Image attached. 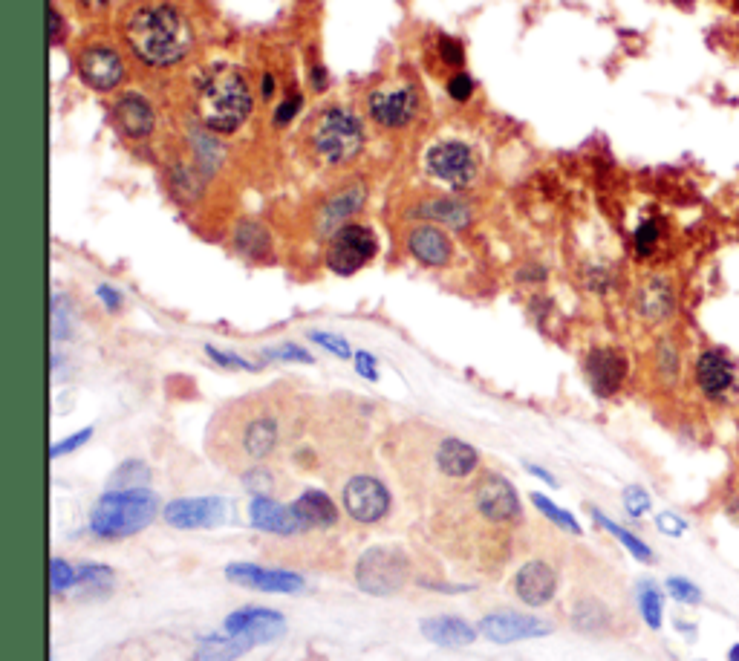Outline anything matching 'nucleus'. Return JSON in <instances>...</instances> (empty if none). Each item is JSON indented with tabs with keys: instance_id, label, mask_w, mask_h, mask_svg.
Wrapping results in <instances>:
<instances>
[{
	"instance_id": "obj_1",
	"label": "nucleus",
	"mask_w": 739,
	"mask_h": 661,
	"mask_svg": "<svg viewBox=\"0 0 739 661\" xmlns=\"http://www.w3.org/2000/svg\"><path fill=\"white\" fill-rule=\"evenodd\" d=\"M295 425V407L281 387L249 393L220 407L205 431V451L229 471H249L283 448Z\"/></svg>"
},
{
	"instance_id": "obj_2",
	"label": "nucleus",
	"mask_w": 739,
	"mask_h": 661,
	"mask_svg": "<svg viewBox=\"0 0 739 661\" xmlns=\"http://www.w3.org/2000/svg\"><path fill=\"white\" fill-rule=\"evenodd\" d=\"M125 44L139 64L171 70L194 50V32L177 6L145 3L136 6L125 21Z\"/></svg>"
},
{
	"instance_id": "obj_3",
	"label": "nucleus",
	"mask_w": 739,
	"mask_h": 661,
	"mask_svg": "<svg viewBox=\"0 0 739 661\" xmlns=\"http://www.w3.org/2000/svg\"><path fill=\"white\" fill-rule=\"evenodd\" d=\"M252 87L231 64H214L197 81V116L203 128L214 133H234L252 116Z\"/></svg>"
},
{
	"instance_id": "obj_4",
	"label": "nucleus",
	"mask_w": 739,
	"mask_h": 661,
	"mask_svg": "<svg viewBox=\"0 0 739 661\" xmlns=\"http://www.w3.org/2000/svg\"><path fill=\"white\" fill-rule=\"evenodd\" d=\"M306 151L327 168H344L364 151V125L344 104H327L306 125Z\"/></svg>"
},
{
	"instance_id": "obj_5",
	"label": "nucleus",
	"mask_w": 739,
	"mask_h": 661,
	"mask_svg": "<svg viewBox=\"0 0 739 661\" xmlns=\"http://www.w3.org/2000/svg\"><path fill=\"white\" fill-rule=\"evenodd\" d=\"M162 511V503L153 488H125L104 491L90 511V532L102 540H125L145 532Z\"/></svg>"
},
{
	"instance_id": "obj_6",
	"label": "nucleus",
	"mask_w": 739,
	"mask_h": 661,
	"mask_svg": "<svg viewBox=\"0 0 739 661\" xmlns=\"http://www.w3.org/2000/svg\"><path fill=\"white\" fill-rule=\"evenodd\" d=\"M353 578L364 595L390 598L408 586L410 558L399 546H370L358 555Z\"/></svg>"
},
{
	"instance_id": "obj_7",
	"label": "nucleus",
	"mask_w": 739,
	"mask_h": 661,
	"mask_svg": "<svg viewBox=\"0 0 739 661\" xmlns=\"http://www.w3.org/2000/svg\"><path fill=\"white\" fill-rule=\"evenodd\" d=\"M693 390L702 402L728 407L739 402V361L722 347H705L693 358Z\"/></svg>"
},
{
	"instance_id": "obj_8",
	"label": "nucleus",
	"mask_w": 739,
	"mask_h": 661,
	"mask_svg": "<svg viewBox=\"0 0 739 661\" xmlns=\"http://www.w3.org/2000/svg\"><path fill=\"white\" fill-rule=\"evenodd\" d=\"M468 503L474 514L488 523V526H514L520 517H523V506H520V497H517V488L511 480H506L503 474H480L474 483H471V491H468Z\"/></svg>"
},
{
	"instance_id": "obj_9",
	"label": "nucleus",
	"mask_w": 739,
	"mask_h": 661,
	"mask_svg": "<svg viewBox=\"0 0 739 661\" xmlns=\"http://www.w3.org/2000/svg\"><path fill=\"white\" fill-rule=\"evenodd\" d=\"M379 252V237L376 231L358 223H347L327 240V266L335 275L350 278L361 272Z\"/></svg>"
},
{
	"instance_id": "obj_10",
	"label": "nucleus",
	"mask_w": 739,
	"mask_h": 661,
	"mask_svg": "<svg viewBox=\"0 0 739 661\" xmlns=\"http://www.w3.org/2000/svg\"><path fill=\"white\" fill-rule=\"evenodd\" d=\"M425 171L436 182H442V185H448L454 191H462V188L474 185L480 165H477V153L471 151L465 142L442 139V142L431 145L428 153H425Z\"/></svg>"
},
{
	"instance_id": "obj_11",
	"label": "nucleus",
	"mask_w": 739,
	"mask_h": 661,
	"mask_svg": "<svg viewBox=\"0 0 739 661\" xmlns=\"http://www.w3.org/2000/svg\"><path fill=\"white\" fill-rule=\"evenodd\" d=\"M341 509L347 511L361 526H373L384 520L393 509L390 488L373 474H353L341 485Z\"/></svg>"
},
{
	"instance_id": "obj_12",
	"label": "nucleus",
	"mask_w": 739,
	"mask_h": 661,
	"mask_svg": "<svg viewBox=\"0 0 739 661\" xmlns=\"http://www.w3.org/2000/svg\"><path fill=\"white\" fill-rule=\"evenodd\" d=\"M419 107H422V96L410 81L384 84V87H376L373 93H367L370 119L387 130L408 128L410 122L419 116Z\"/></svg>"
},
{
	"instance_id": "obj_13",
	"label": "nucleus",
	"mask_w": 739,
	"mask_h": 661,
	"mask_svg": "<svg viewBox=\"0 0 739 661\" xmlns=\"http://www.w3.org/2000/svg\"><path fill=\"white\" fill-rule=\"evenodd\" d=\"M226 578L231 584L255 592H269V595H298L304 592L306 581L292 572V569H275L263 563H249V560H234L226 566Z\"/></svg>"
},
{
	"instance_id": "obj_14",
	"label": "nucleus",
	"mask_w": 739,
	"mask_h": 661,
	"mask_svg": "<svg viewBox=\"0 0 739 661\" xmlns=\"http://www.w3.org/2000/svg\"><path fill=\"white\" fill-rule=\"evenodd\" d=\"M229 514V503L223 497H179L162 509V520L177 532H200L217 529Z\"/></svg>"
},
{
	"instance_id": "obj_15",
	"label": "nucleus",
	"mask_w": 739,
	"mask_h": 661,
	"mask_svg": "<svg viewBox=\"0 0 739 661\" xmlns=\"http://www.w3.org/2000/svg\"><path fill=\"white\" fill-rule=\"evenodd\" d=\"M552 633L555 627L549 621L517 610H494L480 621V636L488 638L491 644H514L529 638H546Z\"/></svg>"
},
{
	"instance_id": "obj_16",
	"label": "nucleus",
	"mask_w": 739,
	"mask_h": 661,
	"mask_svg": "<svg viewBox=\"0 0 739 661\" xmlns=\"http://www.w3.org/2000/svg\"><path fill=\"white\" fill-rule=\"evenodd\" d=\"M76 67L81 81L90 90H96V93L116 90L122 84V78H125V61H122L119 50L110 47V44H90V47H84V50L78 52Z\"/></svg>"
},
{
	"instance_id": "obj_17",
	"label": "nucleus",
	"mask_w": 739,
	"mask_h": 661,
	"mask_svg": "<svg viewBox=\"0 0 739 661\" xmlns=\"http://www.w3.org/2000/svg\"><path fill=\"white\" fill-rule=\"evenodd\" d=\"M364 200H367V188L358 179L341 185L338 191H332L330 197L321 203L318 214H315V234L324 237V240H330L335 231L344 229L358 211L364 208Z\"/></svg>"
},
{
	"instance_id": "obj_18",
	"label": "nucleus",
	"mask_w": 739,
	"mask_h": 661,
	"mask_svg": "<svg viewBox=\"0 0 739 661\" xmlns=\"http://www.w3.org/2000/svg\"><path fill=\"white\" fill-rule=\"evenodd\" d=\"M223 633L257 636L263 644H269L286 633V615L272 607H240L223 618Z\"/></svg>"
},
{
	"instance_id": "obj_19",
	"label": "nucleus",
	"mask_w": 739,
	"mask_h": 661,
	"mask_svg": "<svg viewBox=\"0 0 739 661\" xmlns=\"http://www.w3.org/2000/svg\"><path fill=\"white\" fill-rule=\"evenodd\" d=\"M558 592V572L549 560H526L514 575V595L526 607H546Z\"/></svg>"
},
{
	"instance_id": "obj_20",
	"label": "nucleus",
	"mask_w": 739,
	"mask_h": 661,
	"mask_svg": "<svg viewBox=\"0 0 739 661\" xmlns=\"http://www.w3.org/2000/svg\"><path fill=\"white\" fill-rule=\"evenodd\" d=\"M434 468L448 483H465L477 474L480 454L474 445H468L459 436H442L434 448Z\"/></svg>"
},
{
	"instance_id": "obj_21",
	"label": "nucleus",
	"mask_w": 739,
	"mask_h": 661,
	"mask_svg": "<svg viewBox=\"0 0 739 661\" xmlns=\"http://www.w3.org/2000/svg\"><path fill=\"white\" fill-rule=\"evenodd\" d=\"M636 309L641 321L650 327H662L676 315V286L667 275H650L641 280L636 292Z\"/></svg>"
},
{
	"instance_id": "obj_22",
	"label": "nucleus",
	"mask_w": 739,
	"mask_h": 661,
	"mask_svg": "<svg viewBox=\"0 0 739 661\" xmlns=\"http://www.w3.org/2000/svg\"><path fill=\"white\" fill-rule=\"evenodd\" d=\"M249 523L257 532L278 534V537H295V534H306L301 517L292 511V506H283L272 497H252L249 503Z\"/></svg>"
},
{
	"instance_id": "obj_23",
	"label": "nucleus",
	"mask_w": 739,
	"mask_h": 661,
	"mask_svg": "<svg viewBox=\"0 0 739 661\" xmlns=\"http://www.w3.org/2000/svg\"><path fill=\"white\" fill-rule=\"evenodd\" d=\"M113 122L122 136L128 139H148L156 128V113H153V104L139 96V93H122L116 102H113Z\"/></svg>"
},
{
	"instance_id": "obj_24",
	"label": "nucleus",
	"mask_w": 739,
	"mask_h": 661,
	"mask_svg": "<svg viewBox=\"0 0 739 661\" xmlns=\"http://www.w3.org/2000/svg\"><path fill=\"white\" fill-rule=\"evenodd\" d=\"M408 252L419 263L425 266H434V269H442L451 263L454 257V243L448 237V231L442 226H434V223H425V226H413L408 231Z\"/></svg>"
},
{
	"instance_id": "obj_25",
	"label": "nucleus",
	"mask_w": 739,
	"mask_h": 661,
	"mask_svg": "<svg viewBox=\"0 0 739 661\" xmlns=\"http://www.w3.org/2000/svg\"><path fill=\"white\" fill-rule=\"evenodd\" d=\"M587 379L598 396H615L627 379V356L612 347L592 350L587 356Z\"/></svg>"
},
{
	"instance_id": "obj_26",
	"label": "nucleus",
	"mask_w": 739,
	"mask_h": 661,
	"mask_svg": "<svg viewBox=\"0 0 739 661\" xmlns=\"http://www.w3.org/2000/svg\"><path fill=\"white\" fill-rule=\"evenodd\" d=\"M419 633L425 641H431L434 647H445V650H459V647H471L477 636H480V627L468 624L465 618L459 615H434V618H425L419 624Z\"/></svg>"
},
{
	"instance_id": "obj_27",
	"label": "nucleus",
	"mask_w": 739,
	"mask_h": 661,
	"mask_svg": "<svg viewBox=\"0 0 739 661\" xmlns=\"http://www.w3.org/2000/svg\"><path fill=\"white\" fill-rule=\"evenodd\" d=\"M263 641L257 636H229V633H208L197 638L194 647V661H237L243 659L249 650L260 647Z\"/></svg>"
},
{
	"instance_id": "obj_28",
	"label": "nucleus",
	"mask_w": 739,
	"mask_h": 661,
	"mask_svg": "<svg viewBox=\"0 0 739 661\" xmlns=\"http://www.w3.org/2000/svg\"><path fill=\"white\" fill-rule=\"evenodd\" d=\"M289 506L301 517L306 532L332 529L338 523V506H335L330 494H324L321 488H306V491H301V497H295Z\"/></svg>"
},
{
	"instance_id": "obj_29",
	"label": "nucleus",
	"mask_w": 739,
	"mask_h": 661,
	"mask_svg": "<svg viewBox=\"0 0 739 661\" xmlns=\"http://www.w3.org/2000/svg\"><path fill=\"white\" fill-rule=\"evenodd\" d=\"M413 217L448 226V229H465L471 223V205L462 203L457 197H428L413 208Z\"/></svg>"
},
{
	"instance_id": "obj_30",
	"label": "nucleus",
	"mask_w": 739,
	"mask_h": 661,
	"mask_svg": "<svg viewBox=\"0 0 739 661\" xmlns=\"http://www.w3.org/2000/svg\"><path fill=\"white\" fill-rule=\"evenodd\" d=\"M572 627L578 630V633H607L612 627V612L610 607L601 601V598H595V595H587V598H578L575 604H572Z\"/></svg>"
},
{
	"instance_id": "obj_31",
	"label": "nucleus",
	"mask_w": 739,
	"mask_h": 661,
	"mask_svg": "<svg viewBox=\"0 0 739 661\" xmlns=\"http://www.w3.org/2000/svg\"><path fill=\"white\" fill-rule=\"evenodd\" d=\"M587 509H589V514H592V520H595L604 532H610L612 537H615V540H618V543H621V546L633 555V558L641 560V563H656V558H653V549H650V546H647L638 534H633L630 529H624V526H618L615 520H610L604 511L595 509V506H587Z\"/></svg>"
},
{
	"instance_id": "obj_32",
	"label": "nucleus",
	"mask_w": 739,
	"mask_h": 661,
	"mask_svg": "<svg viewBox=\"0 0 739 661\" xmlns=\"http://www.w3.org/2000/svg\"><path fill=\"white\" fill-rule=\"evenodd\" d=\"M151 485V468L142 459H125L119 468L107 477V491H125V488H145Z\"/></svg>"
},
{
	"instance_id": "obj_33",
	"label": "nucleus",
	"mask_w": 739,
	"mask_h": 661,
	"mask_svg": "<svg viewBox=\"0 0 739 661\" xmlns=\"http://www.w3.org/2000/svg\"><path fill=\"white\" fill-rule=\"evenodd\" d=\"M636 604L638 612H641V618H644V624H647L650 630H659L664 618L662 589L653 584V581H641V584L636 586Z\"/></svg>"
},
{
	"instance_id": "obj_34",
	"label": "nucleus",
	"mask_w": 739,
	"mask_h": 661,
	"mask_svg": "<svg viewBox=\"0 0 739 661\" xmlns=\"http://www.w3.org/2000/svg\"><path fill=\"white\" fill-rule=\"evenodd\" d=\"M653 367H656V376L664 384L679 382V376H682V350H679V344L673 338H662L656 344V361H653Z\"/></svg>"
},
{
	"instance_id": "obj_35",
	"label": "nucleus",
	"mask_w": 739,
	"mask_h": 661,
	"mask_svg": "<svg viewBox=\"0 0 739 661\" xmlns=\"http://www.w3.org/2000/svg\"><path fill=\"white\" fill-rule=\"evenodd\" d=\"M234 246H237V252L246 257H260V255H269V234L263 231L260 223H252V220H243L237 231H234Z\"/></svg>"
},
{
	"instance_id": "obj_36",
	"label": "nucleus",
	"mask_w": 739,
	"mask_h": 661,
	"mask_svg": "<svg viewBox=\"0 0 739 661\" xmlns=\"http://www.w3.org/2000/svg\"><path fill=\"white\" fill-rule=\"evenodd\" d=\"M113 578H116L113 569L104 566V563H78V586L93 598L107 595L110 586H113Z\"/></svg>"
},
{
	"instance_id": "obj_37",
	"label": "nucleus",
	"mask_w": 739,
	"mask_h": 661,
	"mask_svg": "<svg viewBox=\"0 0 739 661\" xmlns=\"http://www.w3.org/2000/svg\"><path fill=\"white\" fill-rule=\"evenodd\" d=\"M532 506H535V509L540 511V514H543V517H546L549 523H555V526H558L561 532L581 534V523H578V520H575V517H572L569 511L561 509V506H558L555 500H549L546 494L535 491V494H532Z\"/></svg>"
},
{
	"instance_id": "obj_38",
	"label": "nucleus",
	"mask_w": 739,
	"mask_h": 661,
	"mask_svg": "<svg viewBox=\"0 0 739 661\" xmlns=\"http://www.w3.org/2000/svg\"><path fill=\"white\" fill-rule=\"evenodd\" d=\"M76 327V312H73V301L67 295H55L52 298V341H67Z\"/></svg>"
},
{
	"instance_id": "obj_39",
	"label": "nucleus",
	"mask_w": 739,
	"mask_h": 661,
	"mask_svg": "<svg viewBox=\"0 0 739 661\" xmlns=\"http://www.w3.org/2000/svg\"><path fill=\"white\" fill-rule=\"evenodd\" d=\"M664 243V229L659 220H644L633 234V246H636L638 257H653Z\"/></svg>"
},
{
	"instance_id": "obj_40",
	"label": "nucleus",
	"mask_w": 739,
	"mask_h": 661,
	"mask_svg": "<svg viewBox=\"0 0 739 661\" xmlns=\"http://www.w3.org/2000/svg\"><path fill=\"white\" fill-rule=\"evenodd\" d=\"M78 586V566H73L70 560L52 558L50 560V589L52 595H61L67 589Z\"/></svg>"
},
{
	"instance_id": "obj_41",
	"label": "nucleus",
	"mask_w": 739,
	"mask_h": 661,
	"mask_svg": "<svg viewBox=\"0 0 739 661\" xmlns=\"http://www.w3.org/2000/svg\"><path fill=\"white\" fill-rule=\"evenodd\" d=\"M667 595L673 598V601H679V604H688V607H696L699 601H702V589L688 581V578H679V575H673V578H667Z\"/></svg>"
},
{
	"instance_id": "obj_42",
	"label": "nucleus",
	"mask_w": 739,
	"mask_h": 661,
	"mask_svg": "<svg viewBox=\"0 0 739 661\" xmlns=\"http://www.w3.org/2000/svg\"><path fill=\"white\" fill-rule=\"evenodd\" d=\"M621 503H624V511H627L633 520L644 517V514L650 511V506H653L650 494H647L641 485H627V488H624V494H621Z\"/></svg>"
},
{
	"instance_id": "obj_43",
	"label": "nucleus",
	"mask_w": 739,
	"mask_h": 661,
	"mask_svg": "<svg viewBox=\"0 0 739 661\" xmlns=\"http://www.w3.org/2000/svg\"><path fill=\"white\" fill-rule=\"evenodd\" d=\"M243 483H246V488H249L255 497H269V491H272V485H275V477H272L263 465H257V468L243 471Z\"/></svg>"
},
{
	"instance_id": "obj_44",
	"label": "nucleus",
	"mask_w": 739,
	"mask_h": 661,
	"mask_svg": "<svg viewBox=\"0 0 739 661\" xmlns=\"http://www.w3.org/2000/svg\"><path fill=\"white\" fill-rule=\"evenodd\" d=\"M309 338L315 341V344H321L327 353H332V356H338V358H353V347L341 338V335H332V332H321V330H315V332H309Z\"/></svg>"
},
{
	"instance_id": "obj_45",
	"label": "nucleus",
	"mask_w": 739,
	"mask_h": 661,
	"mask_svg": "<svg viewBox=\"0 0 739 661\" xmlns=\"http://www.w3.org/2000/svg\"><path fill=\"white\" fill-rule=\"evenodd\" d=\"M263 356L269 361H301V364H312L315 358L312 353H306L304 347L298 344H278V347H263Z\"/></svg>"
},
{
	"instance_id": "obj_46",
	"label": "nucleus",
	"mask_w": 739,
	"mask_h": 661,
	"mask_svg": "<svg viewBox=\"0 0 739 661\" xmlns=\"http://www.w3.org/2000/svg\"><path fill=\"white\" fill-rule=\"evenodd\" d=\"M93 436V428H81L78 433H73V436H64L61 442H55L50 448V457L52 459H61L64 454H73V451H78L81 445H87V439Z\"/></svg>"
},
{
	"instance_id": "obj_47",
	"label": "nucleus",
	"mask_w": 739,
	"mask_h": 661,
	"mask_svg": "<svg viewBox=\"0 0 739 661\" xmlns=\"http://www.w3.org/2000/svg\"><path fill=\"white\" fill-rule=\"evenodd\" d=\"M205 356L214 358L220 367H234V370H257L255 364H249L246 358H240L237 353H226V350H220V347H214V344H205Z\"/></svg>"
},
{
	"instance_id": "obj_48",
	"label": "nucleus",
	"mask_w": 739,
	"mask_h": 661,
	"mask_svg": "<svg viewBox=\"0 0 739 661\" xmlns=\"http://www.w3.org/2000/svg\"><path fill=\"white\" fill-rule=\"evenodd\" d=\"M656 529L667 537H682V534L688 532V523L676 514V511H662L659 517H656Z\"/></svg>"
},
{
	"instance_id": "obj_49",
	"label": "nucleus",
	"mask_w": 739,
	"mask_h": 661,
	"mask_svg": "<svg viewBox=\"0 0 739 661\" xmlns=\"http://www.w3.org/2000/svg\"><path fill=\"white\" fill-rule=\"evenodd\" d=\"M448 93H451L454 102H468L471 93H474V81H471V76L459 73V76H454L448 81Z\"/></svg>"
},
{
	"instance_id": "obj_50",
	"label": "nucleus",
	"mask_w": 739,
	"mask_h": 661,
	"mask_svg": "<svg viewBox=\"0 0 739 661\" xmlns=\"http://www.w3.org/2000/svg\"><path fill=\"white\" fill-rule=\"evenodd\" d=\"M356 370L361 379H367V382H379V364H376V358L370 356L367 350H358L356 353Z\"/></svg>"
},
{
	"instance_id": "obj_51",
	"label": "nucleus",
	"mask_w": 739,
	"mask_h": 661,
	"mask_svg": "<svg viewBox=\"0 0 739 661\" xmlns=\"http://www.w3.org/2000/svg\"><path fill=\"white\" fill-rule=\"evenodd\" d=\"M301 102H304L301 96H292V99H286V102L281 104V110L275 113V125H286V122H289V119L295 116V110L301 107Z\"/></svg>"
},
{
	"instance_id": "obj_52",
	"label": "nucleus",
	"mask_w": 739,
	"mask_h": 661,
	"mask_svg": "<svg viewBox=\"0 0 739 661\" xmlns=\"http://www.w3.org/2000/svg\"><path fill=\"white\" fill-rule=\"evenodd\" d=\"M96 295L102 298L104 306H107L110 312H116V309L122 306V295H119V292H116L113 286H107V283H102V286H99V292H96Z\"/></svg>"
},
{
	"instance_id": "obj_53",
	"label": "nucleus",
	"mask_w": 739,
	"mask_h": 661,
	"mask_svg": "<svg viewBox=\"0 0 739 661\" xmlns=\"http://www.w3.org/2000/svg\"><path fill=\"white\" fill-rule=\"evenodd\" d=\"M439 50H442V55H445V61H448V64H454V67L462 64V50H459L454 41L442 38V41H439Z\"/></svg>"
},
{
	"instance_id": "obj_54",
	"label": "nucleus",
	"mask_w": 739,
	"mask_h": 661,
	"mask_svg": "<svg viewBox=\"0 0 739 661\" xmlns=\"http://www.w3.org/2000/svg\"><path fill=\"white\" fill-rule=\"evenodd\" d=\"M419 584L434 589V592H471L474 589L471 584H434V581H419Z\"/></svg>"
},
{
	"instance_id": "obj_55",
	"label": "nucleus",
	"mask_w": 739,
	"mask_h": 661,
	"mask_svg": "<svg viewBox=\"0 0 739 661\" xmlns=\"http://www.w3.org/2000/svg\"><path fill=\"white\" fill-rule=\"evenodd\" d=\"M523 468H526V474H532V477H537V480H543L546 485H558L555 483V477L546 471V468H540V465H532V462H523Z\"/></svg>"
},
{
	"instance_id": "obj_56",
	"label": "nucleus",
	"mask_w": 739,
	"mask_h": 661,
	"mask_svg": "<svg viewBox=\"0 0 739 661\" xmlns=\"http://www.w3.org/2000/svg\"><path fill=\"white\" fill-rule=\"evenodd\" d=\"M76 3L81 9H87V12H99V9H107L113 0H76Z\"/></svg>"
},
{
	"instance_id": "obj_57",
	"label": "nucleus",
	"mask_w": 739,
	"mask_h": 661,
	"mask_svg": "<svg viewBox=\"0 0 739 661\" xmlns=\"http://www.w3.org/2000/svg\"><path fill=\"white\" fill-rule=\"evenodd\" d=\"M725 514L728 517H734L739 523V491H734L731 497H728V503H725Z\"/></svg>"
},
{
	"instance_id": "obj_58",
	"label": "nucleus",
	"mask_w": 739,
	"mask_h": 661,
	"mask_svg": "<svg viewBox=\"0 0 739 661\" xmlns=\"http://www.w3.org/2000/svg\"><path fill=\"white\" fill-rule=\"evenodd\" d=\"M50 21H52V41H61V15H58L55 9H52Z\"/></svg>"
},
{
	"instance_id": "obj_59",
	"label": "nucleus",
	"mask_w": 739,
	"mask_h": 661,
	"mask_svg": "<svg viewBox=\"0 0 739 661\" xmlns=\"http://www.w3.org/2000/svg\"><path fill=\"white\" fill-rule=\"evenodd\" d=\"M728 661H739V644H734V647L728 650Z\"/></svg>"
},
{
	"instance_id": "obj_60",
	"label": "nucleus",
	"mask_w": 739,
	"mask_h": 661,
	"mask_svg": "<svg viewBox=\"0 0 739 661\" xmlns=\"http://www.w3.org/2000/svg\"><path fill=\"white\" fill-rule=\"evenodd\" d=\"M673 3H679V6H690L693 0H673Z\"/></svg>"
},
{
	"instance_id": "obj_61",
	"label": "nucleus",
	"mask_w": 739,
	"mask_h": 661,
	"mask_svg": "<svg viewBox=\"0 0 739 661\" xmlns=\"http://www.w3.org/2000/svg\"><path fill=\"white\" fill-rule=\"evenodd\" d=\"M728 3H731V6H734V9L739 12V0H728Z\"/></svg>"
}]
</instances>
